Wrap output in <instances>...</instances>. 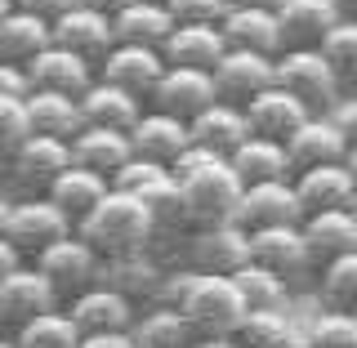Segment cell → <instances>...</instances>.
Returning <instances> with one entry per match:
<instances>
[{
  "label": "cell",
  "mask_w": 357,
  "mask_h": 348,
  "mask_svg": "<svg viewBox=\"0 0 357 348\" xmlns=\"http://www.w3.org/2000/svg\"><path fill=\"white\" fill-rule=\"evenodd\" d=\"M174 179H178V188H183L188 215H192V232L237 219L241 179L232 170V161H223V156L206 152V148H188L174 161Z\"/></svg>",
  "instance_id": "cell-1"
},
{
  "label": "cell",
  "mask_w": 357,
  "mask_h": 348,
  "mask_svg": "<svg viewBox=\"0 0 357 348\" xmlns=\"http://www.w3.org/2000/svg\"><path fill=\"white\" fill-rule=\"evenodd\" d=\"M76 237H81L103 264L134 259V255H148V245H152V215L139 197L112 188V192L76 223Z\"/></svg>",
  "instance_id": "cell-2"
},
{
  "label": "cell",
  "mask_w": 357,
  "mask_h": 348,
  "mask_svg": "<svg viewBox=\"0 0 357 348\" xmlns=\"http://www.w3.org/2000/svg\"><path fill=\"white\" fill-rule=\"evenodd\" d=\"M31 268L50 282V290H54V299L67 308L76 295H85L89 286H98L103 282V259H98L89 245L76 237H63V241H54V245H45V250L31 259Z\"/></svg>",
  "instance_id": "cell-3"
},
{
  "label": "cell",
  "mask_w": 357,
  "mask_h": 348,
  "mask_svg": "<svg viewBox=\"0 0 357 348\" xmlns=\"http://www.w3.org/2000/svg\"><path fill=\"white\" fill-rule=\"evenodd\" d=\"M277 89L299 98L312 116H331L344 98V89L335 81L331 63L321 59V50H286L277 59Z\"/></svg>",
  "instance_id": "cell-4"
},
{
  "label": "cell",
  "mask_w": 357,
  "mask_h": 348,
  "mask_svg": "<svg viewBox=\"0 0 357 348\" xmlns=\"http://www.w3.org/2000/svg\"><path fill=\"white\" fill-rule=\"evenodd\" d=\"M192 273H197V268H192ZM178 312L188 317V326H192L197 340H201V335H232L237 321L245 317V299L237 295L232 277L197 273L192 286H188V295H183V304H178Z\"/></svg>",
  "instance_id": "cell-5"
},
{
  "label": "cell",
  "mask_w": 357,
  "mask_h": 348,
  "mask_svg": "<svg viewBox=\"0 0 357 348\" xmlns=\"http://www.w3.org/2000/svg\"><path fill=\"white\" fill-rule=\"evenodd\" d=\"M0 237H5V241L22 255V259L31 264V259L45 250V245L72 237V219H67L50 197H22V201H9Z\"/></svg>",
  "instance_id": "cell-6"
},
{
  "label": "cell",
  "mask_w": 357,
  "mask_h": 348,
  "mask_svg": "<svg viewBox=\"0 0 357 348\" xmlns=\"http://www.w3.org/2000/svg\"><path fill=\"white\" fill-rule=\"evenodd\" d=\"M188 268L206 277H232L237 268L250 264V232H241L237 223H215V228H197L183 241Z\"/></svg>",
  "instance_id": "cell-7"
},
{
  "label": "cell",
  "mask_w": 357,
  "mask_h": 348,
  "mask_svg": "<svg viewBox=\"0 0 357 348\" xmlns=\"http://www.w3.org/2000/svg\"><path fill=\"white\" fill-rule=\"evenodd\" d=\"M215 81V98L228 107H245L250 98H259L264 89L277 85V59H264V54L250 50H228L210 72Z\"/></svg>",
  "instance_id": "cell-8"
},
{
  "label": "cell",
  "mask_w": 357,
  "mask_h": 348,
  "mask_svg": "<svg viewBox=\"0 0 357 348\" xmlns=\"http://www.w3.org/2000/svg\"><path fill=\"white\" fill-rule=\"evenodd\" d=\"M250 259L264 264L268 273H277L290 290L317 277V268H312V259H308V241H304V232H299V223L250 232Z\"/></svg>",
  "instance_id": "cell-9"
},
{
  "label": "cell",
  "mask_w": 357,
  "mask_h": 348,
  "mask_svg": "<svg viewBox=\"0 0 357 348\" xmlns=\"http://www.w3.org/2000/svg\"><path fill=\"white\" fill-rule=\"evenodd\" d=\"M215 81H210V72H192V67H165V76L156 81L148 107L152 112H165V116L174 121H197L206 107H215Z\"/></svg>",
  "instance_id": "cell-10"
},
{
  "label": "cell",
  "mask_w": 357,
  "mask_h": 348,
  "mask_svg": "<svg viewBox=\"0 0 357 348\" xmlns=\"http://www.w3.org/2000/svg\"><path fill=\"white\" fill-rule=\"evenodd\" d=\"M237 223L241 232H264V228H286V223H304L295 183H250L241 188L237 201Z\"/></svg>",
  "instance_id": "cell-11"
},
{
  "label": "cell",
  "mask_w": 357,
  "mask_h": 348,
  "mask_svg": "<svg viewBox=\"0 0 357 348\" xmlns=\"http://www.w3.org/2000/svg\"><path fill=\"white\" fill-rule=\"evenodd\" d=\"M165 76V59L161 50H143V45H112V54L98 63V81L126 89L139 103H148L156 81Z\"/></svg>",
  "instance_id": "cell-12"
},
{
  "label": "cell",
  "mask_w": 357,
  "mask_h": 348,
  "mask_svg": "<svg viewBox=\"0 0 357 348\" xmlns=\"http://www.w3.org/2000/svg\"><path fill=\"white\" fill-rule=\"evenodd\" d=\"M50 308H63V304L54 299L50 282H45L31 264L14 268V273L0 282V331L14 335L18 326H27L31 317H40V312H50Z\"/></svg>",
  "instance_id": "cell-13"
},
{
  "label": "cell",
  "mask_w": 357,
  "mask_h": 348,
  "mask_svg": "<svg viewBox=\"0 0 357 348\" xmlns=\"http://www.w3.org/2000/svg\"><path fill=\"white\" fill-rule=\"evenodd\" d=\"M50 36H54V45L72 50L76 59H85V63H94V67L103 63L107 54H112V45H116L112 18L98 14V9H89V5H76V9H67L59 22H50Z\"/></svg>",
  "instance_id": "cell-14"
},
{
  "label": "cell",
  "mask_w": 357,
  "mask_h": 348,
  "mask_svg": "<svg viewBox=\"0 0 357 348\" xmlns=\"http://www.w3.org/2000/svg\"><path fill=\"white\" fill-rule=\"evenodd\" d=\"M67 165H72V148H67L63 139H40V134H31L14 152V161H9V179H14L27 197H45L50 183Z\"/></svg>",
  "instance_id": "cell-15"
},
{
  "label": "cell",
  "mask_w": 357,
  "mask_h": 348,
  "mask_svg": "<svg viewBox=\"0 0 357 348\" xmlns=\"http://www.w3.org/2000/svg\"><path fill=\"white\" fill-rule=\"evenodd\" d=\"M290 156V170H317V165H344L349 156V139L340 134L335 116H308L290 139L282 143Z\"/></svg>",
  "instance_id": "cell-16"
},
{
  "label": "cell",
  "mask_w": 357,
  "mask_h": 348,
  "mask_svg": "<svg viewBox=\"0 0 357 348\" xmlns=\"http://www.w3.org/2000/svg\"><path fill=\"white\" fill-rule=\"evenodd\" d=\"M188 148H192V134H188L183 121L165 116V112H152V107H143V116L130 130V152L143 156V161L165 165V170H174V161Z\"/></svg>",
  "instance_id": "cell-17"
},
{
  "label": "cell",
  "mask_w": 357,
  "mask_h": 348,
  "mask_svg": "<svg viewBox=\"0 0 357 348\" xmlns=\"http://www.w3.org/2000/svg\"><path fill=\"white\" fill-rule=\"evenodd\" d=\"M98 67L76 59L72 50H63V45H50V50H40L36 59L27 63V81L31 89H50V94H67V98H81L89 85H94Z\"/></svg>",
  "instance_id": "cell-18"
},
{
  "label": "cell",
  "mask_w": 357,
  "mask_h": 348,
  "mask_svg": "<svg viewBox=\"0 0 357 348\" xmlns=\"http://www.w3.org/2000/svg\"><path fill=\"white\" fill-rule=\"evenodd\" d=\"M67 317L76 321L81 335H103V331H134L139 308H134L126 295H116L107 282H98V286H89L85 295H76L72 304H67Z\"/></svg>",
  "instance_id": "cell-19"
},
{
  "label": "cell",
  "mask_w": 357,
  "mask_h": 348,
  "mask_svg": "<svg viewBox=\"0 0 357 348\" xmlns=\"http://www.w3.org/2000/svg\"><path fill=\"white\" fill-rule=\"evenodd\" d=\"M245 112V126H250L255 139H273V143H286L290 134H295L312 112L299 103V98H290L286 89H264L259 98H250V103L241 107Z\"/></svg>",
  "instance_id": "cell-20"
},
{
  "label": "cell",
  "mask_w": 357,
  "mask_h": 348,
  "mask_svg": "<svg viewBox=\"0 0 357 348\" xmlns=\"http://www.w3.org/2000/svg\"><path fill=\"white\" fill-rule=\"evenodd\" d=\"M219 31L228 40V50H250V54H264V59H282L286 54V40H282L273 9H228Z\"/></svg>",
  "instance_id": "cell-21"
},
{
  "label": "cell",
  "mask_w": 357,
  "mask_h": 348,
  "mask_svg": "<svg viewBox=\"0 0 357 348\" xmlns=\"http://www.w3.org/2000/svg\"><path fill=\"white\" fill-rule=\"evenodd\" d=\"M277 27H282L286 50H317L331 36V27H340V14L331 0H282Z\"/></svg>",
  "instance_id": "cell-22"
},
{
  "label": "cell",
  "mask_w": 357,
  "mask_h": 348,
  "mask_svg": "<svg viewBox=\"0 0 357 348\" xmlns=\"http://www.w3.org/2000/svg\"><path fill=\"white\" fill-rule=\"evenodd\" d=\"M22 112H27V130L40 134V139H63V143H72L76 134L85 130L81 98H67V94L31 89V94L22 98Z\"/></svg>",
  "instance_id": "cell-23"
},
{
  "label": "cell",
  "mask_w": 357,
  "mask_h": 348,
  "mask_svg": "<svg viewBox=\"0 0 357 348\" xmlns=\"http://www.w3.org/2000/svg\"><path fill=\"white\" fill-rule=\"evenodd\" d=\"M295 197H299V210L308 215H326V210H349L353 201V179L344 165H317V170H299L295 179Z\"/></svg>",
  "instance_id": "cell-24"
},
{
  "label": "cell",
  "mask_w": 357,
  "mask_h": 348,
  "mask_svg": "<svg viewBox=\"0 0 357 348\" xmlns=\"http://www.w3.org/2000/svg\"><path fill=\"white\" fill-rule=\"evenodd\" d=\"M299 232H304V241H308L312 268H326L331 259H340V255H353V250H357V219L349 215V210L308 215L304 223H299Z\"/></svg>",
  "instance_id": "cell-25"
},
{
  "label": "cell",
  "mask_w": 357,
  "mask_h": 348,
  "mask_svg": "<svg viewBox=\"0 0 357 348\" xmlns=\"http://www.w3.org/2000/svg\"><path fill=\"white\" fill-rule=\"evenodd\" d=\"M188 134H192V148H206L228 161L232 152L250 139V126H245V112L241 107H228V103H215L206 107L197 121H188Z\"/></svg>",
  "instance_id": "cell-26"
},
{
  "label": "cell",
  "mask_w": 357,
  "mask_h": 348,
  "mask_svg": "<svg viewBox=\"0 0 357 348\" xmlns=\"http://www.w3.org/2000/svg\"><path fill=\"white\" fill-rule=\"evenodd\" d=\"M103 282L116 290V295H126L134 308H152L156 299H161V282H165V268L161 259H152V255H134V259H116V264H103Z\"/></svg>",
  "instance_id": "cell-27"
},
{
  "label": "cell",
  "mask_w": 357,
  "mask_h": 348,
  "mask_svg": "<svg viewBox=\"0 0 357 348\" xmlns=\"http://www.w3.org/2000/svg\"><path fill=\"white\" fill-rule=\"evenodd\" d=\"M67 148H72V165L103 174L107 183H112V174H116L121 165L134 156V152H130V134H121V130H98V126H85L72 143H67Z\"/></svg>",
  "instance_id": "cell-28"
},
{
  "label": "cell",
  "mask_w": 357,
  "mask_h": 348,
  "mask_svg": "<svg viewBox=\"0 0 357 348\" xmlns=\"http://www.w3.org/2000/svg\"><path fill=\"white\" fill-rule=\"evenodd\" d=\"M143 107H148V103H139L134 94H126V89H116V85H107V81H98V76H94V85L81 94V116H85V126H98V130H121V134H130L134 121L143 116Z\"/></svg>",
  "instance_id": "cell-29"
},
{
  "label": "cell",
  "mask_w": 357,
  "mask_h": 348,
  "mask_svg": "<svg viewBox=\"0 0 357 348\" xmlns=\"http://www.w3.org/2000/svg\"><path fill=\"white\" fill-rule=\"evenodd\" d=\"M228 54L219 27H174L170 40L161 45L165 67H192V72H215V63Z\"/></svg>",
  "instance_id": "cell-30"
},
{
  "label": "cell",
  "mask_w": 357,
  "mask_h": 348,
  "mask_svg": "<svg viewBox=\"0 0 357 348\" xmlns=\"http://www.w3.org/2000/svg\"><path fill=\"white\" fill-rule=\"evenodd\" d=\"M116 45H143V50H161L174 31V18L165 9V0H134L130 9H121L112 18Z\"/></svg>",
  "instance_id": "cell-31"
},
{
  "label": "cell",
  "mask_w": 357,
  "mask_h": 348,
  "mask_svg": "<svg viewBox=\"0 0 357 348\" xmlns=\"http://www.w3.org/2000/svg\"><path fill=\"white\" fill-rule=\"evenodd\" d=\"M228 161H232V170H237V179H241V188H250V183H290V179H295L282 143L255 139V134L228 156Z\"/></svg>",
  "instance_id": "cell-32"
},
{
  "label": "cell",
  "mask_w": 357,
  "mask_h": 348,
  "mask_svg": "<svg viewBox=\"0 0 357 348\" xmlns=\"http://www.w3.org/2000/svg\"><path fill=\"white\" fill-rule=\"evenodd\" d=\"M107 192H112V183H107L103 174L81 170V165H67V170L50 183V192H45V197H50L54 206H59L63 215L72 219V232H76V223H81V219H85L89 210H94L98 201L107 197Z\"/></svg>",
  "instance_id": "cell-33"
},
{
  "label": "cell",
  "mask_w": 357,
  "mask_h": 348,
  "mask_svg": "<svg viewBox=\"0 0 357 348\" xmlns=\"http://www.w3.org/2000/svg\"><path fill=\"white\" fill-rule=\"evenodd\" d=\"M54 36H50V22L27 14V9H9L0 18V63H14V67H27L40 50H50Z\"/></svg>",
  "instance_id": "cell-34"
},
{
  "label": "cell",
  "mask_w": 357,
  "mask_h": 348,
  "mask_svg": "<svg viewBox=\"0 0 357 348\" xmlns=\"http://www.w3.org/2000/svg\"><path fill=\"white\" fill-rule=\"evenodd\" d=\"M130 335H134V344H139V348H188V344L197 340L183 312L165 308V304L143 308L139 317H134V331Z\"/></svg>",
  "instance_id": "cell-35"
},
{
  "label": "cell",
  "mask_w": 357,
  "mask_h": 348,
  "mask_svg": "<svg viewBox=\"0 0 357 348\" xmlns=\"http://www.w3.org/2000/svg\"><path fill=\"white\" fill-rule=\"evenodd\" d=\"M232 286H237V295L245 299V312H286L290 295H295L282 277L268 273V268L255 264V259L232 273Z\"/></svg>",
  "instance_id": "cell-36"
},
{
  "label": "cell",
  "mask_w": 357,
  "mask_h": 348,
  "mask_svg": "<svg viewBox=\"0 0 357 348\" xmlns=\"http://www.w3.org/2000/svg\"><path fill=\"white\" fill-rule=\"evenodd\" d=\"M312 282H317V295L331 312H357V250L317 268Z\"/></svg>",
  "instance_id": "cell-37"
},
{
  "label": "cell",
  "mask_w": 357,
  "mask_h": 348,
  "mask_svg": "<svg viewBox=\"0 0 357 348\" xmlns=\"http://www.w3.org/2000/svg\"><path fill=\"white\" fill-rule=\"evenodd\" d=\"M14 344L18 348H76L81 344V331L67 317V308H50V312H40V317H31L27 326H18Z\"/></svg>",
  "instance_id": "cell-38"
},
{
  "label": "cell",
  "mask_w": 357,
  "mask_h": 348,
  "mask_svg": "<svg viewBox=\"0 0 357 348\" xmlns=\"http://www.w3.org/2000/svg\"><path fill=\"white\" fill-rule=\"evenodd\" d=\"M232 340L237 348H295V331H290L286 312H245Z\"/></svg>",
  "instance_id": "cell-39"
},
{
  "label": "cell",
  "mask_w": 357,
  "mask_h": 348,
  "mask_svg": "<svg viewBox=\"0 0 357 348\" xmlns=\"http://www.w3.org/2000/svg\"><path fill=\"white\" fill-rule=\"evenodd\" d=\"M317 50H321V59L331 63L340 89H353V94H357V22H340V27H331V36L321 40Z\"/></svg>",
  "instance_id": "cell-40"
},
{
  "label": "cell",
  "mask_w": 357,
  "mask_h": 348,
  "mask_svg": "<svg viewBox=\"0 0 357 348\" xmlns=\"http://www.w3.org/2000/svg\"><path fill=\"white\" fill-rule=\"evenodd\" d=\"M304 348H357V312H317L304 331Z\"/></svg>",
  "instance_id": "cell-41"
},
{
  "label": "cell",
  "mask_w": 357,
  "mask_h": 348,
  "mask_svg": "<svg viewBox=\"0 0 357 348\" xmlns=\"http://www.w3.org/2000/svg\"><path fill=\"white\" fill-rule=\"evenodd\" d=\"M31 139L27 130V112H22V98H0V161H14V152Z\"/></svg>",
  "instance_id": "cell-42"
},
{
  "label": "cell",
  "mask_w": 357,
  "mask_h": 348,
  "mask_svg": "<svg viewBox=\"0 0 357 348\" xmlns=\"http://www.w3.org/2000/svg\"><path fill=\"white\" fill-rule=\"evenodd\" d=\"M174 27H219L228 14V0H165Z\"/></svg>",
  "instance_id": "cell-43"
},
{
  "label": "cell",
  "mask_w": 357,
  "mask_h": 348,
  "mask_svg": "<svg viewBox=\"0 0 357 348\" xmlns=\"http://www.w3.org/2000/svg\"><path fill=\"white\" fill-rule=\"evenodd\" d=\"M161 174H170V170L156 165V161H143V156H130V161L112 174V188H116V192H130V197H143Z\"/></svg>",
  "instance_id": "cell-44"
},
{
  "label": "cell",
  "mask_w": 357,
  "mask_h": 348,
  "mask_svg": "<svg viewBox=\"0 0 357 348\" xmlns=\"http://www.w3.org/2000/svg\"><path fill=\"white\" fill-rule=\"evenodd\" d=\"M31 94V81H27V67H14V63H0V98H27Z\"/></svg>",
  "instance_id": "cell-45"
},
{
  "label": "cell",
  "mask_w": 357,
  "mask_h": 348,
  "mask_svg": "<svg viewBox=\"0 0 357 348\" xmlns=\"http://www.w3.org/2000/svg\"><path fill=\"white\" fill-rule=\"evenodd\" d=\"M18 9H27V14H36V18H45V22H59L67 9H76L81 0H14Z\"/></svg>",
  "instance_id": "cell-46"
},
{
  "label": "cell",
  "mask_w": 357,
  "mask_h": 348,
  "mask_svg": "<svg viewBox=\"0 0 357 348\" xmlns=\"http://www.w3.org/2000/svg\"><path fill=\"white\" fill-rule=\"evenodd\" d=\"M331 116H335V126H340V134L349 139V148H353V143H357V94L340 98V107H335Z\"/></svg>",
  "instance_id": "cell-47"
},
{
  "label": "cell",
  "mask_w": 357,
  "mask_h": 348,
  "mask_svg": "<svg viewBox=\"0 0 357 348\" xmlns=\"http://www.w3.org/2000/svg\"><path fill=\"white\" fill-rule=\"evenodd\" d=\"M81 348H139L130 331H103V335H81Z\"/></svg>",
  "instance_id": "cell-48"
},
{
  "label": "cell",
  "mask_w": 357,
  "mask_h": 348,
  "mask_svg": "<svg viewBox=\"0 0 357 348\" xmlns=\"http://www.w3.org/2000/svg\"><path fill=\"white\" fill-rule=\"evenodd\" d=\"M22 264H27V259H22V255L14 250V245H9L5 237H0V282H5V277L14 273V268H22Z\"/></svg>",
  "instance_id": "cell-49"
},
{
  "label": "cell",
  "mask_w": 357,
  "mask_h": 348,
  "mask_svg": "<svg viewBox=\"0 0 357 348\" xmlns=\"http://www.w3.org/2000/svg\"><path fill=\"white\" fill-rule=\"evenodd\" d=\"M81 5L98 9V14H107V18H116L121 9H130V5H134V0H81Z\"/></svg>",
  "instance_id": "cell-50"
},
{
  "label": "cell",
  "mask_w": 357,
  "mask_h": 348,
  "mask_svg": "<svg viewBox=\"0 0 357 348\" xmlns=\"http://www.w3.org/2000/svg\"><path fill=\"white\" fill-rule=\"evenodd\" d=\"M188 348H237V340H232V335H201V340H192Z\"/></svg>",
  "instance_id": "cell-51"
},
{
  "label": "cell",
  "mask_w": 357,
  "mask_h": 348,
  "mask_svg": "<svg viewBox=\"0 0 357 348\" xmlns=\"http://www.w3.org/2000/svg\"><path fill=\"white\" fill-rule=\"evenodd\" d=\"M228 9H282V0H228Z\"/></svg>",
  "instance_id": "cell-52"
},
{
  "label": "cell",
  "mask_w": 357,
  "mask_h": 348,
  "mask_svg": "<svg viewBox=\"0 0 357 348\" xmlns=\"http://www.w3.org/2000/svg\"><path fill=\"white\" fill-rule=\"evenodd\" d=\"M335 14H340V22H357V0H331Z\"/></svg>",
  "instance_id": "cell-53"
},
{
  "label": "cell",
  "mask_w": 357,
  "mask_h": 348,
  "mask_svg": "<svg viewBox=\"0 0 357 348\" xmlns=\"http://www.w3.org/2000/svg\"><path fill=\"white\" fill-rule=\"evenodd\" d=\"M344 170H349V179H353V188H357V143L349 148V156H344Z\"/></svg>",
  "instance_id": "cell-54"
},
{
  "label": "cell",
  "mask_w": 357,
  "mask_h": 348,
  "mask_svg": "<svg viewBox=\"0 0 357 348\" xmlns=\"http://www.w3.org/2000/svg\"><path fill=\"white\" fill-rule=\"evenodd\" d=\"M0 348H18V344H14V335H0Z\"/></svg>",
  "instance_id": "cell-55"
},
{
  "label": "cell",
  "mask_w": 357,
  "mask_h": 348,
  "mask_svg": "<svg viewBox=\"0 0 357 348\" xmlns=\"http://www.w3.org/2000/svg\"><path fill=\"white\" fill-rule=\"evenodd\" d=\"M9 9H14V0H0V18H5V14H9Z\"/></svg>",
  "instance_id": "cell-56"
},
{
  "label": "cell",
  "mask_w": 357,
  "mask_h": 348,
  "mask_svg": "<svg viewBox=\"0 0 357 348\" xmlns=\"http://www.w3.org/2000/svg\"><path fill=\"white\" fill-rule=\"evenodd\" d=\"M5 210H9V201H0V228H5Z\"/></svg>",
  "instance_id": "cell-57"
},
{
  "label": "cell",
  "mask_w": 357,
  "mask_h": 348,
  "mask_svg": "<svg viewBox=\"0 0 357 348\" xmlns=\"http://www.w3.org/2000/svg\"><path fill=\"white\" fill-rule=\"evenodd\" d=\"M349 215H353V219H357V192H353V201H349Z\"/></svg>",
  "instance_id": "cell-58"
},
{
  "label": "cell",
  "mask_w": 357,
  "mask_h": 348,
  "mask_svg": "<svg viewBox=\"0 0 357 348\" xmlns=\"http://www.w3.org/2000/svg\"><path fill=\"white\" fill-rule=\"evenodd\" d=\"M76 348H81V344H76Z\"/></svg>",
  "instance_id": "cell-59"
}]
</instances>
